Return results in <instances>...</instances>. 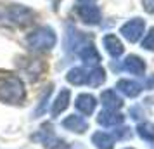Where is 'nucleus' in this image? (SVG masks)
Instances as JSON below:
<instances>
[{
    "label": "nucleus",
    "mask_w": 154,
    "mask_h": 149,
    "mask_svg": "<svg viewBox=\"0 0 154 149\" xmlns=\"http://www.w3.org/2000/svg\"><path fill=\"white\" fill-rule=\"evenodd\" d=\"M144 26H146V24H144L142 19H133V21L126 23L125 26H123V33H125V36L128 40L135 42V40L144 33Z\"/></svg>",
    "instance_id": "1"
},
{
    "label": "nucleus",
    "mask_w": 154,
    "mask_h": 149,
    "mask_svg": "<svg viewBox=\"0 0 154 149\" xmlns=\"http://www.w3.org/2000/svg\"><path fill=\"white\" fill-rule=\"evenodd\" d=\"M125 68L128 71L135 73V75H140V73H144V70H146V64L142 63L139 57H128L126 63H125Z\"/></svg>",
    "instance_id": "2"
},
{
    "label": "nucleus",
    "mask_w": 154,
    "mask_h": 149,
    "mask_svg": "<svg viewBox=\"0 0 154 149\" xmlns=\"http://www.w3.org/2000/svg\"><path fill=\"white\" fill-rule=\"evenodd\" d=\"M139 134L142 139L147 141H154V123H144L139 127Z\"/></svg>",
    "instance_id": "3"
},
{
    "label": "nucleus",
    "mask_w": 154,
    "mask_h": 149,
    "mask_svg": "<svg viewBox=\"0 0 154 149\" xmlns=\"http://www.w3.org/2000/svg\"><path fill=\"white\" fill-rule=\"evenodd\" d=\"M119 87H125L123 88V92L128 94V95H137V94H140V85H137V83H133V82H121L119 83Z\"/></svg>",
    "instance_id": "4"
},
{
    "label": "nucleus",
    "mask_w": 154,
    "mask_h": 149,
    "mask_svg": "<svg viewBox=\"0 0 154 149\" xmlns=\"http://www.w3.org/2000/svg\"><path fill=\"white\" fill-rule=\"evenodd\" d=\"M142 47L147 50H154V28L146 35V38L142 40Z\"/></svg>",
    "instance_id": "5"
},
{
    "label": "nucleus",
    "mask_w": 154,
    "mask_h": 149,
    "mask_svg": "<svg viewBox=\"0 0 154 149\" xmlns=\"http://www.w3.org/2000/svg\"><path fill=\"white\" fill-rule=\"evenodd\" d=\"M144 2V7L151 12V14H154V0H142Z\"/></svg>",
    "instance_id": "6"
},
{
    "label": "nucleus",
    "mask_w": 154,
    "mask_h": 149,
    "mask_svg": "<svg viewBox=\"0 0 154 149\" xmlns=\"http://www.w3.org/2000/svg\"><path fill=\"white\" fill-rule=\"evenodd\" d=\"M147 87H149V88H154V76H152V78H149V82H147Z\"/></svg>",
    "instance_id": "7"
}]
</instances>
